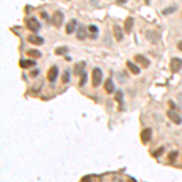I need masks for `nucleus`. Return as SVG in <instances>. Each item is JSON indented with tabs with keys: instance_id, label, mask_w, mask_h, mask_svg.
I'll return each instance as SVG.
<instances>
[{
	"instance_id": "nucleus-1",
	"label": "nucleus",
	"mask_w": 182,
	"mask_h": 182,
	"mask_svg": "<svg viewBox=\"0 0 182 182\" xmlns=\"http://www.w3.org/2000/svg\"><path fill=\"white\" fill-rule=\"evenodd\" d=\"M102 78H103V73H102V69L96 67L92 69V86L94 87H98L101 81H102Z\"/></svg>"
},
{
	"instance_id": "nucleus-2",
	"label": "nucleus",
	"mask_w": 182,
	"mask_h": 182,
	"mask_svg": "<svg viewBox=\"0 0 182 182\" xmlns=\"http://www.w3.org/2000/svg\"><path fill=\"white\" fill-rule=\"evenodd\" d=\"M63 20H64V16H63V12L61 11H56V12H53L52 15V24L56 27V28H60L63 23Z\"/></svg>"
},
{
	"instance_id": "nucleus-3",
	"label": "nucleus",
	"mask_w": 182,
	"mask_h": 182,
	"mask_svg": "<svg viewBox=\"0 0 182 182\" xmlns=\"http://www.w3.org/2000/svg\"><path fill=\"white\" fill-rule=\"evenodd\" d=\"M26 23H27V27H28V29H30L32 32H38L39 29H40V23L38 22V20L36 18H34V17H29V18H27V21H26Z\"/></svg>"
},
{
	"instance_id": "nucleus-4",
	"label": "nucleus",
	"mask_w": 182,
	"mask_h": 182,
	"mask_svg": "<svg viewBox=\"0 0 182 182\" xmlns=\"http://www.w3.org/2000/svg\"><path fill=\"white\" fill-rule=\"evenodd\" d=\"M181 67H182V60L176 58V57L171 58V61H170V70H171L172 73L178 72V70L181 69Z\"/></svg>"
},
{
	"instance_id": "nucleus-5",
	"label": "nucleus",
	"mask_w": 182,
	"mask_h": 182,
	"mask_svg": "<svg viewBox=\"0 0 182 182\" xmlns=\"http://www.w3.org/2000/svg\"><path fill=\"white\" fill-rule=\"evenodd\" d=\"M57 75H58V68L56 66H52L49 69V72H47V79H49V81L55 83V81H56V79H57Z\"/></svg>"
},
{
	"instance_id": "nucleus-6",
	"label": "nucleus",
	"mask_w": 182,
	"mask_h": 182,
	"mask_svg": "<svg viewBox=\"0 0 182 182\" xmlns=\"http://www.w3.org/2000/svg\"><path fill=\"white\" fill-rule=\"evenodd\" d=\"M151 138H152V129L151 127H146L141 132V141L143 143H148L151 141Z\"/></svg>"
},
{
	"instance_id": "nucleus-7",
	"label": "nucleus",
	"mask_w": 182,
	"mask_h": 182,
	"mask_svg": "<svg viewBox=\"0 0 182 182\" xmlns=\"http://www.w3.org/2000/svg\"><path fill=\"white\" fill-rule=\"evenodd\" d=\"M135 61H136L137 63H140L143 68H148L149 64H151L149 60H148L147 57H144L143 55H135Z\"/></svg>"
},
{
	"instance_id": "nucleus-8",
	"label": "nucleus",
	"mask_w": 182,
	"mask_h": 182,
	"mask_svg": "<svg viewBox=\"0 0 182 182\" xmlns=\"http://www.w3.org/2000/svg\"><path fill=\"white\" fill-rule=\"evenodd\" d=\"M168 118L172 121V123H175L176 125H180V124H182V118L180 117V114L178 113H176L175 111H169L168 112Z\"/></svg>"
},
{
	"instance_id": "nucleus-9",
	"label": "nucleus",
	"mask_w": 182,
	"mask_h": 182,
	"mask_svg": "<svg viewBox=\"0 0 182 182\" xmlns=\"http://www.w3.org/2000/svg\"><path fill=\"white\" fill-rule=\"evenodd\" d=\"M104 90L107 94H113L114 90H115V86H114V83L112 80V78H108L104 83Z\"/></svg>"
},
{
	"instance_id": "nucleus-10",
	"label": "nucleus",
	"mask_w": 182,
	"mask_h": 182,
	"mask_svg": "<svg viewBox=\"0 0 182 182\" xmlns=\"http://www.w3.org/2000/svg\"><path fill=\"white\" fill-rule=\"evenodd\" d=\"M132 26H134V18L132 17H127L126 20H125V22H124V30H125V33H131V30H132Z\"/></svg>"
},
{
	"instance_id": "nucleus-11",
	"label": "nucleus",
	"mask_w": 182,
	"mask_h": 182,
	"mask_svg": "<svg viewBox=\"0 0 182 182\" xmlns=\"http://www.w3.org/2000/svg\"><path fill=\"white\" fill-rule=\"evenodd\" d=\"M113 34H114V36H115L117 41H121V40H123V38H124V33H123L121 28H120L118 24H114V27H113Z\"/></svg>"
},
{
	"instance_id": "nucleus-12",
	"label": "nucleus",
	"mask_w": 182,
	"mask_h": 182,
	"mask_svg": "<svg viewBox=\"0 0 182 182\" xmlns=\"http://www.w3.org/2000/svg\"><path fill=\"white\" fill-rule=\"evenodd\" d=\"M28 41L30 43V44H34V45H41L43 43H44V39L41 38V36H39V35H29L28 36Z\"/></svg>"
},
{
	"instance_id": "nucleus-13",
	"label": "nucleus",
	"mask_w": 182,
	"mask_h": 182,
	"mask_svg": "<svg viewBox=\"0 0 182 182\" xmlns=\"http://www.w3.org/2000/svg\"><path fill=\"white\" fill-rule=\"evenodd\" d=\"M146 36H147V39L149 41H152V43H157L159 40V38H160L159 34L157 32H154V30H147V33H146Z\"/></svg>"
},
{
	"instance_id": "nucleus-14",
	"label": "nucleus",
	"mask_w": 182,
	"mask_h": 182,
	"mask_svg": "<svg viewBox=\"0 0 182 182\" xmlns=\"http://www.w3.org/2000/svg\"><path fill=\"white\" fill-rule=\"evenodd\" d=\"M85 62H79L74 66V69H73V73H74L75 75H80L84 73V69H85Z\"/></svg>"
},
{
	"instance_id": "nucleus-15",
	"label": "nucleus",
	"mask_w": 182,
	"mask_h": 182,
	"mask_svg": "<svg viewBox=\"0 0 182 182\" xmlns=\"http://www.w3.org/2000/svg\"><path fill=\"white\" fill-rule=\"evenodd\" d=\"M86 29H85V27L83 26V24H79L78 26V30H77V38L79 39V40H84L85 38H86Z\"/></svg>"
},
{
	"instance_id": "nucleus-16",
	"label": "nucleus",
	"mask_w": 182,
	"mask_h": 182,
	"mask_svg": "<svg viewBox=\"0 0 182 182\" xmlns=\"http://www.w3.org/2000/svg\"><path fill=\"white\" fill-rule=\"evenodd\" d=\"M75 28H77V21L75 20H70L68 22V24L66 26V33L67 34H72L73 32L75 30Z\"/></svg>"
},
{
	"instance_id": "nucleus-17",
	"label": "nucleus",
	"mask_w": 182,
	"mask_h": 182,
	"mask_svg": "<svg viewBox=\"0 0 182 182\" xmlns=\"http://www.w3.org/2000/svg\"><path fill=\"white\" fill-rule=\"evenodd\" d=\"M36 63H35V61H33V60H22V61H20V66L22 67V68H29V67H33V66H35Z\"/></svg>"
},
{
	"instance_id": "nucleus-18",
	"label": "nucleus",
	"mask_w": 182,
	"mask_h": 182,
	"mask_svg": "<svg viewBox=\"0 0 182 182\" xmlns=\"http://www.w3.org/2000/svg\"><path fill=\"white\" fill-rule=\"evenodd\" d=\"M89 30L91 32V35H90V38L91 39H97V35H98V28L94 24H90L89 26Z\"/></svg>"
},
{
	"instance_id": "nucleus-19",
	"label": "nucleus",
	"mask_w": 182,
	"mask_h": 182,
	"mask_svg": "<svg viewBox=\"0 0 182 182\" xmlns=\"http://www.w3.org/2000/svg\"><path fill=\"white\" fill-rule=\"evenodd\" d=\"M27 55H28V56H30V57H34V58H40L41 57V52L39 50H34V49L28 50Z\"/></svg>"
},
{
	"instance_id": "nucleus-20",
	"label": "nucleus",
	"mask_w": 182,
	"mask_h": 182,
	"mask_svg": "<svg viewBox=\"0 0 182 182\" xmlns=\"http://www.w3.org/2000/svg\"><path fill=\"white\" fill-rule=\"evenodd\" d=\"M126 64H127V67H129V69L131 70L132 74H138V73H140V67H137V66H136V64H134L132 62L127 61V62H126Z\"/></svg>"
},
{
	"instance_id": "nucleus-21",
	"label": "nucleus",
	"mask_w": 182,
	"mask_h": 182,
	"mask_svg": "<svg viewBox=\"0 0 182 182\" xmlns=\"http://www.w3.org/2000/svg\"><path fill=\"white\" fill-rule=\"evenodd\" d=\"M68 52V47L66 46H61V47H57L56 51H55V53L58 55V56H61V55H66Z\"/></svg>"
},
{
	"instance_id": "nucleus-22",
	"label": "nucleus",
	"mask_w": 182,
	"mask_h": 182,
	"mask_svg": "<svg viewBox=\"0 0 182 182\" xmlns=\"http://www.w3.org/2000/svg\"><path fill=\"white\" fill-rule=\"evenodd\" d=\"M177 10V6L176 5H174V6H171V7H168V9H165V10H163V15H169V13H172V12H175Z\"/></svg>"
},
{
	"instance_id": "nucleus-23",
	"label": "nucleus",
	"mask_w": 182,
	"mask_h": 182,
	"mask_svg": "<svg viewBox=\"0 0 182 182\" xmlns=\"http://www.w3.org/2000/svg\"><path fill=\"white\" fill-rule=\"evenodd\" d=\"M69 79H70V73H69V70H66L64 74L62 75V83L63 84H67L69 81Z\"/></svg>"
},
{
	"instance_id": "nucleus-24",
	"label": "nucleus",
	"mask_w": 182,
	"mask_h": 182,
	"mask_svg": "<svg viewBox=\"0 0 182 182\" xmlns=\"http://www.w3.org/2000/svg\"><path fill=\"white\" fill-rule=\"evenodd\" d=\"M115 100L117 101H119V102H121L123 101V92L119 90V91H117V94H115Z\"/></svg>"
},
{
	"instance_id": "nucleus-25",
	"label": "nucleus",
	"mask_w": 182,
	"mask_h": 182,
	"mask_svg": "<svg viewBox=\"0 0 182 182\" xmlns=\"http://www.w3.org/2000/svg\"><path fill=\"white\" fill-rule=\"evenodd\" d=\"M176 157H177V152H176V151H174L171 154H169V159H170V161H174Z\"/></svg>"
},
{
	"instance_id": "nucleus-26",
	"label": "nucleus",
	"mask_w": 182,
	"mask_h": 182,
	"mask_svg": "<svg viewBox=\"0 0 182 182\" xmlns=\"http://www.w3.org/2000/svg\"><path fill=\"white\" fill-rule=\"evenodd\" d=\"M85 83H86V73H83V77L80 79V86L85 85Z\"/></svg>"
},
{
	"instance_id": "nucleus-27",
	"label": "nucleus",
	"mask_w": 182,
	"mask_h": 182,
	"mask_svg": "<svg viewBox=\"0 0 182 182\" xmlns=\"http://www.w3.org/2000/svg\"><path fill=\"white\" fill-rule=\"evenodd\" d=\"M177 100H178V103H180V106L182 107V92H180V94L177 95Z\"/></svg>"
},
{
	"instance_id": "nucleus-28",
	"label": "nucleus",
	"mask_w": 182,
	"mask_h": 182,
	"mask_svg": "<svg viewBox=\"0 0 182 182\" xmlns=\"http://www.w3.org/2000/svg\"><path fill=\"white\" fill-rule=\"evenodd\" d=\"M38 74H39V70H35V72L33 70V72H30V77H32V78L36 77V75H38Z\"/></svg>"
},
{
	"instance_id": "nucleus-29",
	"label": "nucleus",
	"mask_w": 182,
	"mask_h": 182,
	"mask_svg": "<svg viewBox=\"0 0 182 182\" xmlns=\"http://www.w3.org/2000/svg\"><path fill=\"white\" fill-rule=\"evenodd\" d=\"M115 1H117L118 4H125V3L127 1V0H115Z\"/></svg>"
},
{
	"instance_id": "nucleus-30",
	"label": "nucleus",
	"mask_w": 182,
	"mask_h": 182,
	"mask_svg": "<svg viewBox=\"0 0 182 182\" xmlns=\"http://www.w3.org/2000/svg\"><path fill=\"white\" fill-rule=\"evenodd\" d=\"M177 47H178L180 51H182V41H180V43L177 44Z\"/></svg>"
},
{
	"instance_id": "nucleus-31",
	"label": "nucleus",
	"mask_w": 182,
	"mask_h": 182,
	"mask_svg": "<svg viewBox=\"0 0 182 182\" xmlns=\"http://www.w3.org/2000/svg\"><path fill=\"white\" fill-rule=\"evenodd\" d=\"M146 4H149V0H146Z\"/></svg>"
}]
</instances>
